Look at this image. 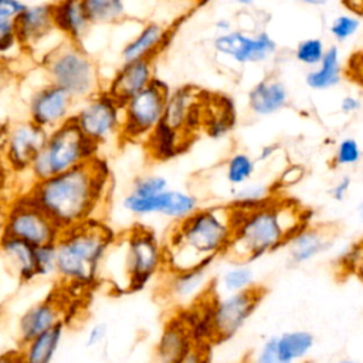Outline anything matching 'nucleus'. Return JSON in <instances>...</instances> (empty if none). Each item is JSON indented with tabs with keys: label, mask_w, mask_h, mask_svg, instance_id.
I'll list each match as a JSON object with an SVG mask.
<instances>
[{
	"label": "nucleus",
	"mask_w": 363,
	"mask_h": 363,
	"mask_svg": "<svg viewBox=\"0 0 363 363\" xmlns=\"http://www.w3.org/2000/svg\"><path fill=\"white\" fill-rule=\"evenodd\" d=\"M111 184L106 163L95 157L28 187V194L61 231L98 218Z\"/></svg>",
	"instance_id": "f257e3e1"
},
{
	"label": "nucleus",
	"mask_w": 363,
	"mask_h": 363,
	"mask_svg": "<svg viewBox=\"0 0 363 363\" xmlns=\"http://www.w3.org/2000/svg\"><path fill=\"white\" fill-rule=\"evenodd\" d=\"M233 216L234 233L224 255L242 264L285 245L298 230L309 224V213L299 203L277 196L250 211L233 207Z\"/></svg>",
	"instance_id": "f03ea898"
},
{
	"label": "nucleus",
	"mask_w": 363,
	"mask_h": 363,
	"mask_svg": "<svg viewBox=\"0 0 363 363\" xmlns=\"http://www.w3.org/2000/svg\"><path fill=\"white\" fill-rule=\"evenodd\" d=\"M234 233L233 207L213 206L197 208L189 217L176 221L164 247V269L186 271L208 268L225 254Z\"/></svg>",
	"instance_id": "7ed1b4c3"
},
{
	"label": "nucleus",
	"mask_w": 363,
	"mask_h": 363,
	"mask_svg": "<svg viewBox=\"0 0 363 363\" xmlns=\"http://www.w3.org/2000/svg\"><path fill=\"white\" fill-rule=\"evenodd\" d=\"M116 237L99 218L61 231L55 248V277L68 286H91Z\"/></svg>",
	"instance_id": "20e7f679"
},
{
	"label": "nucleus",
	"mask_w": 363,
	"mask_h": 363,
	"mask_svg": "<svg viewBox=\"0 0 363 363\" xmlns=\"http://www.w3.org/2000/svg\"><path fill=\"white\" fill-rule=\"evenodd\" d=\"M98 145L88 139L69 118L48 132L43 149L33 160L28 174L33 183L67 172L98 157Z\"/></svg>",
	"instance_id": "39448f33"
},
{
	"label": "nucleus",
	"mask_w": 363,
	"mask_h": 363,
	"mask_svg": "<svg viewBox=\"0 0 363 363\" xmlns=\"http://www.w3.org/2000/svg\"><path fill=\"white\" fill-rule=\"evenodd\" d=\"M122 251V292L143 289L153 277L164 269V247L157 235L142 225L129 230L119 244Z\"/></svg>",
	"instance_id": "423d86ee"
},
{
	"label": "nucleus",
	"mask_w": 363,
	"mask_h": 363,
	"mask_svg": "<svg viewBox=\"0 0 363 363\" xmlns=\"http://www.w3.org/2000/svg\"><path fill=\"white\" fill-rule=\"evenodd\" d=\"M44 69L50 82L75 98H91L98 94L99 79L94 60L77 43L57 45L44 57Z\"/></svg>",
	"instance_id": "0eeeda50"
},
{
	"label": "nucleus",
	"mask_w": 363,
	"mask_h": 363,
	"mask_svg": "<svg viewBox=\"0 0 363 363\" xmlns=\"http://www.w3.org/2000/svg\"><path fill=\"white\" fill-rule=\"evenodd\" d=\"M0 234L38 247L57 242L61 230L28 191H24L11 199L0 211Z\"/></svg>",
	"instance_id": "6e6552de"
},
{
	"label": "nucleus",
	"mask_w": 363,
	"mask_h": 363,
	"mask_svg": "<svg viewBox=\"0 0 363 363\" xmlns=\"http://www.w3.org/2000/svg\"><path fill=\"white\" fill-rule=\"evenodd\" d=\"M170 92L167 82L153 77L146 88L123 102L119 138L129 142L145 140L160 123Z\"/></svg>",
	"instance_id": "1a4fd4ad"
},
{
	"label": "nucleus",
	"mask_w": 363,
	"mask_h": 363,
	"mask_svg": "<svg viewBox=\"0 0 363 363\" xmlns=\"http://www.w3.org/2000/svg\"><path fill=\"white\" fill-rule=\"evenodd\" d=\"M265 296V288L252 285L244 291L224 294L211 301V325L214 342L233 337L254 313Z\"/></svg>",
	"instance_id": "9d476101"
},
{
	"label": "nucleus",
	"mask_w": 363,
	"mask_h": 363,
	"mask_svg": "<svg viewBox=\"0 0 363 363\" xmlns=\"http://www.w3.org/2000/svg\"><path fill=\"white\" fill-rule=\"evenodd\" d=\"M48 130L28 121L9 123L0 132V145L6 169L13 173H28V169L43 149Z\"/></svg>",
	"instance_id": "9b49d317"
},
{
	"label": "nucleus",
	"mask_w": 363,
	"mask_h": 363,
	"mask_svg": "<svg viewBox=\"0 0 363 363\" xmlns=\"http://www.w3.org/2000/svg\"><path fill=\"white\" fill-rule=\"evenodd\" d=\"M71 118L81 132L99 146L113 136H121L122 104L106 92H98Z\"/></svg>",
	"instance_id": "f8f14e48"
},
{
	"label": "nucleus",
	"mask_w": 363,
	"mask_h": 363,
	"mask_svg": "<svg viewBox=\"0 0 363 363\" xmlns=\"http://www.w3.org/2000/svg\"><path fill=\"white\" fill-rule=\"evenodd\" d=\"M214 50L238 64H258L269 60L277 52L275 40L267 33L259 31L254 35L241 30H230L218 34L213 40Z\"/></svg>",
	"instance_id": "ddd939ff"
},
{
	"label": "nucleus",
	"mask_w": 363,
	"mask_h": 363,
	"mask_svg": "<svg viewBox=\"0 0 363 363\" xmlns=\"http://www.w3.org/2000/svg\"><path fill=\"white\" fill-rule=\"evenodd\" d=\"M72 102L74 96L69 92L50 82L31 96L28 105L30 121L50 132L72 116L69 115Z\"/></svg>",
	"instance_id": "4468645a"
},
{
	"label": "nucleus",
	"mask_w": 363,
	"mask_h": 363,
	"mask_svg": "<svg viewBox=\"0 0 363 363\" xmlns=\"http://www.w3.org/2000/svg\"><path fill=\"white\" fill-rule=\"evenodd\" d=\"M194 346L189 328L176 312L163 325L153 349L152 363H180Z\"/></svg>",
	"instance_id": "2eb2a0df"
},
{
	"label": "nucleus",
	"mask_w": 363,
	"mask_h": 363,
	"mask_svg": "<svg viewBox=\"0 0 363 363\" xmlns=\"http://www.w3.org/2000/svg\"><path fill=\"white\" fill-rule=\"evenodd\" d=\"M153 60L140 58L133 61H125V64L116 71L105 91L119 104L126 102L130 96L146 88L153 78Z\"/></svg>",
	"instance_id": "dca6fc26"
},
{
	"label": "nucleus",
	"mask_w": 363,
	"mask_h": 363,
	"mask_svg": "<svg viewBox=\"0 0 363 363\" xmlns=\"http://www.w3.org/2000/svg\"><path fill=\"white\" fill-rule=\"evenodd\" d=\"M64 308L57 298H45L27 308L18 319V345L64 322Z\"/></svg>",
	"instance_id": "f3484780"
},
{
	"label": "nucleus",
	"mask_w": 363,
	"mask_h": 363,
	"mask_svg": "<svg viewBox=\"0 0 363 363\" xmlns=\"http://www.w3.org/2000/svg\"><path fill=\"white\" fill-rule=\"evenodd\" d=\"M333 242V233L322 225L306 224L286 242L291 265H302L326 252Z\"/></svg>",
	"instance_id": "a211bd4d"
},
{
	"label": "nucleus",
	"mask_w": 363,
	"mask_h": 363,
	"mask_svg": "<svg viewBox=\"0 0 363 363\" xmlns=\"http://www.w3.org/2000/svg\"><path fill=\"white\" fill-rule=\"evenodd\" d=\"M289 92L278 77H267L248 91V108L254 115L268 116L288 105Z\"/></svg>",
	"instance_id": "6ab92c4d"
},
{
	"label": "nucleus",
	"mask_w": 363,
	"mask_h": 363,
	"mask_svg": "<svg viewBox=\"0 0 363 363\" xmlns=\"http://www.w3.org/2000/svg\"><path fill=\"white\" fill-rule=\"evenodd\" d=\"M17 43L31 45L44 38L54 27L51 4L27 6L14 18Z\"/></svg>",
	"instance_id": "aec40b11"
},
{
	"label": "nucleus",
	"mask_w": 363,
	"mask_h": 363,
	"mask_svg": "<svg viewBox=\"0 0 363 363\" xmlns=\"http://www.w3.org/2000/svg\"><path fill=\"white\" fill-rule=\"evenodd\" d=\"M34 245L10 235L0 234V257L11 274L21 282L37 279Z\"/></svg>",
	"instance_id": "412c9836"
},
{
	"label": "nucleus",
	"mask_w": 363,
	"mask_h": 363,
	"mask_svg": "<svg viewBox=\"0 0 363 363\" xmlns=\"http://www.w3.org/2000/svg\"><path fill=\"white\" fill-rule=\"evenodd\" d=\"M54 27L72 43L81 44L91 21L82 0H58L51 4Z\"/></svg>",
	"instance_id": "4be33fe9"
},
{
	"label": "nucleus",
	"mask_w": 363,
	"mask_h": 363,
	"mask_svg": "<svg viewBox=\"0 0 363 363\" xmlns=\"http://www.w3.org/2000/svg\"><path fill=\"white\" fill-rule=\"evenodd\" d=\"M207 269L193 268L186 271H167L163 294L173 302L196 301L207 289Z\"/></svg>",
	"instance_id": "5701e85b"
},
{
	"label": "nucleus",
	"mask_w": 363,
	"mask_h": 363,
	"mask_svg": "<svg viewBox=\"0 0 363 363\" xmlns=\"http://www.w3.org/2000/svg\"><path fill=\"white\" fill-rule=\"evenodd\" d=\"M172 31L159 24V23H147L143 28L138 33L135 38H132L123 48H122V58L123 61H133L140 58H152L166 47Z\"/></svg>",
	"instance_id": "b1692460"
},
{
	"label": "nucleus",
	"mask_w": 363,
	"mask_h": 363,
	"mask_svg": "<svg viewBox=\"0 0 363 363\" xmlns=\"http://www.w3.org/2000/svg\"><path fill=\"white\" fill-rule=\"evenodd\" d=\"M64 330L65 323L61 322L31 340L20 345L18 352L23 363H51L64 337Z\"/></svg>",
	"instance_id": "393cba45"
},
{
	"label": "nucleus",
	"mask_w": 363,
	"mask_h": 363,
	"mask_svg": "<svg viewBox=\"0 0 363 363\" xmlns=\"http://www.w3.org/2000/svg\"><path fill=\"white\" fill-rule=\"evenodd\" d=\"M343 68L337 45L326 48L320 62L305 75V84L313 91H326L340 84Z\"/></svg>",
	"instance_id": "a878e982"
},
{
	"label": "nucleus",
	"mask_w": 363,
	"mask_h": 363,
	"mask_svg": "<svg viewBox=\"0 0 363 363\" xmlns=\"http://www.w3.org/2000/svg\"><path fill=\"white\" fill-rule=\"evenodd\" d=\"M145 142L146 150L152 159L169 160L182 153L187 147L189 139L160 122L147 135Z\"/></svg>",
	"instance_id": "bb28decb"
},
{
	"label": "nucleus",
	"mask_w": 363,
	"mask_h": 363,
	"mask_svg": "<svg viewBox=\"0 0 363 363\" xmlns=\"http://www.w3.org/2000/svg\"><path fill=\"white\" fill-rule=\"evenodd\" d=\"M203 104V99H201ZM235 122V109L231 99L203 104V128L211 138H221L230 132Z\"/></svg>",
	"instance_id": "cd10ccee"
},
{
	"label": "nucleus",
	"mask_w": 363,
	"mask_h": 363,
	"mask_svg": "<svg viewBox=\"0 0 363 363\" xmlns=\"http://www.w3.org/2000/svg\"><path fill=\"white\" fill-rule=\"evenodd\" d=\"M275 340L279 354L291 363L306 357L315 346V336L309 330L302 329L284 332L275 336Z\"/></svg>",
	"instance_id": "c85d7f7f"
},
{
	"label": "nucleus",
	"mask_w": 363,
	"mask_h": 363,
	"mask_svg": "<svg viewBox=\"0 0 363 363\" xmlns=\"http://www.w3.org/2000/svg\"><path fill=\"white\" fill-rule=\"evenodd\" d=\"M274 196V187L271 186L264 183H245L234 191L231 206L242 211H250L265 204Z\"/></svg>",
	"instance_id": "c756f323"
},
{
	"label": "nucleus",
	"mask_w": 363,
	"mask_h": 363,
	"mask_svg": "<svg viewBox=\"0 0 363 363\" xmlns=\"http://www.w3.org/2000/svg\"><path fill=\"white\" fill-rule=\"evenodd\" d=\"M199 208V199L182 190H166V207L162 216L180 221Z\"/></svg>",
	"instance_id": "7c9ffc66"
},
{
	"label": "nucleus",
	"mask_w": 363,
	"mask_h": 363,
	"mask_svg": "<svg viewBox=\"0 0 363 363\" xmlns=\"http://www.w3.org/2000/svg\"><path fill=\"white\" fill-rule=\"evenodd\" d=\"M91 24L113 23L123 17V0H82Z\"/></svg>",
	"instance_id": "2f4dec72"
},
{
	"label": "nucleus",
	"mask_w": 363,
	"mask_h": 363,
	"mask_svg": "<svg viewBox=\"0 0 363 363\" xmlns=\"http://www.w3.org/2000/svg\"><path fill=\"white\" fill-rule=\"evenodd\" d=\"M255 160L244 152L231 155L225 163V180L231 186H242L248 183L255 173Z\"/></svg>",
	"instance_id": "473e14b6"
},
{
	"label": "nucleus",
	"mask_w": 363,
	"mask_h": 363,
	"mask_svg": "<svg viewBox=\"0 0 363 363\" xmlns=\"http://www.w3.org/2000/svg\"><path fill=\"white\" fill-rule=\"evenodd\" d=\"M122 206L126 211L138 217H146L153 214L162 216L166 207V190L156 196H149V197H140V196L128 193L122 200Z\"/></svg>",
	"instance_id": "72a5a7b5"
},
{
	"label": "nucleus",
	"mask_w": 363,
	"mask_h": 363,
	"mask_svg": "<svg viewBox=\"0 0 363 363\" xmlns=\"http://www.w3.org/2000/svg\"><path fill=\"white\" fill-rule=\"evenodd\" d=\"M252 285H254V272L248 265L242 262L228 268L220 277V286L225 294L244 291Z\"/></svg>",
	"instance_id": "f704fd0d"
},
{
	"label": "nucleus",
	"mask_w": 363,
	"mask_h": 363,
	"mask_svg": "<svg viewBox=\"0 0 363 363\" xmlns=\"http://www.w3.org/2000/svg\"><path fill=\"white\" fill-rule=\"evenodd\" d=\"M325 51H326V47L323 41L320 38L311 37L298 43L294 55H295V60L302 65L313 68L320 62Z\"/></svg>",
	"instance_id": "c9c22d12"
},
{
	"label": "nucleus",
	"mask_w": 363,
	"mask_h": 363,
	"mask_svg": "<svg viewBox=\"0 0 363 363\" xmlns=\"http://www.w3.org/2000/svg\"><path fill=\"white\" fill-rule=\"evenodd\" d=\"M362 155L363 153H362L360 145L354 138H343L335 149L332 163L336 167L354 166L360 162Z\"/></svg>",
	"instance_id": "e433bc0d"
},
{
	"label": "nucleus",
	"mask_w": 363,
	"mask_h": 363,
	"mask_svg": "<svg viewBox=\"0 0 363 363\" xmlns=\"http://www.w3.org/2000/svg\"><path fill=\"white\" fill-rule=\"evenodd\" d=\"M34 261H35L37 278L54 277L55 275V262H57L55 242L35 247L34 248Z\"/></svg>",
	"instance_id": "4c0bfd02"
},
{
	"label": "nucleus",
	"mask_w": 363,
	"mask_h": 363,
	"mask_svg": "<svg viewBox=\"0 0 363 363\" xmlns=\"http://www.w3.org/2000/svg\"><path fill=\"white\" fill-rule=\"evenodd\" d=\"M360 24V18L353 14H339L330 21L329 33L337 43H345L357 33Z\"/></svg>",
	"instance_id": "58836bf2"
},
{
	"label": "nucleus",
	"mask_w": 363,
	"mask_h": 363,
	"mask_svg": "<svg viewBox=\"0 0 363 363\" xmlns=\"http://www.w3.org/2000/svg\"><path fill=\"white\" fill-rule=\"evenodd\" d=\"M167 187H169V183L166 177L159 174H146V176H138L133 180L129 193L140 197H149L167 190Z\"/></svg>",
	"instance_id": "ea45409f"
},
{
	"label": "nucleus",
	"mask_w": 363,
	"mask_h": 363,
	"mask_svg": "<svg viewBox=\"0 0 363 363\" xmlns=\"http://www.w3.org/2000/svg\"><path fill=\"white\" fill-rule=\"evenodd\" d=\"M255 363H291V362L285 360L279 354V352L277 349L275 337H269L259 347V350L255 356Z\"/></svg>",
	"instance_id": "a19ab883"
},
{
	"label": "nucleus",
	"mask_w": 363,
	"mask_h": 363,
	"mask_svg": "<svg viewBox=\"0 0 363 363\" xmlns=\"http://www.w3.org/2000/svg\"><path fill=\"white\" fill-rule=\"evenodd\" d=\"M17 43L13 18L0 21V52L9 51Z\"/></svg>",
	"instance_id": "79ce46f5"
},
{
	"label": "nucleus",
	"mask_w": 363,
	"mask_h": 363,
	"mask_svg": "<svg viewBox=\"0 0 363 363\" xmlns=\"http://www.w3.org/2000/svg\"><path fill=\"white\" fill-rule=\"evenodd\" d=\"M303 174H305V169L301 164H291L277 179V186H281V187L294 186L299 180H302Z\"/></svg>",
	"instance_id": "37998d69"
},
{
	"label": "nucleus",
	"mask_w": 363,
	"mask_h": 363,
	"mask_svg": "<svg viewBox=\"0 0 363 363\" xmlns=\"http://www.w3.org/2000/svg\"><path fill=\"white\" fill-rule=\"evenodd\" d=\"M27 6L20 0H0V21L11 20Z\"/></svg>",
	"instance_id": "c03bdc74"
},
{
	"label": "nucleus",
	"mask_w": 363,
	"mask_h": 363,
	"mask_svg": "<svg viewBox=\"0 0 363 363\" xmlns=\"http://www.w3.org/2000/svg\"><path fill=\"white\" fill-rule=\"evenodd\" d=\"M210 345H196L180 363H210Z\"/></svg>",
	"instance_id": "a18cd8bd"
},
{
	"label": "nucleus",
	"mask_w": 363,
	"mask_h": 363,
	"mask_svg": "<svg viewBox=\"0 0 363 363\" xmlns=\"http://www.w3.org/2000/svg\"><path fill=\"white\" fill-rule=\"evenodd\" d=\"M352 186V179L350 176H342L332 187H330V196L336 201H343L345 197L347 196L349 190Z\"/></svg>",
	"instance_id": "49530a36"
},
{
	"label": "nucleus",
	"mask_w": 363,
	"mask_h": 363,
	"mask_svg": "<svg viewBox=\"0 0 363 363\" xmlns=\"http://www.w3.org/2000/svg\"><path fill=\"white\" fill-rule=\"evenodd\" d=\"M106 325L99 322V323H95L86 333V339H85V345L92 347V346H96L99 345L101 342H104L105 336H106Z\"/></svg>",
	"instance_id": "de8ad7c7"
},
{
	"label": "nucleus",
	"mask_w": 363,
	"mask_h": 363,
	"mask_svg": "<svg viewBox=\"0 0 363 363\" xmlns=\"http://www.w3.org/2000/svg\"><path fill=\"white\" fill-rule=\"evenodd\" d=\"M360 108H362L360 99L353 95H346L340 99V111L345 115H352V113L357 112Z\"/></svg>",
	"instance_id": "09e8293b"
},
{
	"label": "nucleus",
	"mask_w": 363,
	"mask_h": 363,
	"mask_svg": "<svg viewBox=\"0 0 363 363\" xmlns=\"http://www.w3.org/2000/svg\"><path fill=\"white\" fill-rule=\"evenodd\" d=\"M362 69H363V50L359 51L357 54L352 55V58L349 60L347 72H349V75H353Z\"/></svg>",
	"instance_id": "8fccbe9b"
},
{
	"label": "nucleus",
	"mask_w": 363,
	"mask_h": 363,
	"mask_svg": "<svg viewBox=\"0 0 363 363\" xmlns=\"http://www.w3.org/2000/svg\"><path fill=\"white\" fill-rule=\"evenodd\" d=\"M0 363H23L18 349L1 353L0 354Z\"/></svg>",
	"instance_id": "3c124183"
},
{
	"label": "nucleus",
	"mask_w": 363,
	"mask_h": 363,
	"mask_svg": "<svg viewBox=\"0 0 363 363\" xmlns=\"http://www.w3.org/2000/svg\"><path fill=\"white\" fill-rule=\"evenodd\" d=\"M214 27H216V30L218 31V34L228 33L230 30H233V28H231V23H230V20H227V18H220V20H217V21L214 23Z\"/></svg>",
	"instance_id": "603ef678"
},
{
	"label": "nucleus",
	"mask_w": 363,
	"mask_h": 363,
	"mask_svg": "<svg viewBox=\"0 0 363 363\" xmlns=\"http://www.w3.org/2000/svg\"><path fill=\"white\" fill-rule=\"evenodd\" d=\"M275 152V146H265L261 153H259V160H265V159H269Z\"/></svg>",
	"instance_id": "864d4df0"
},
{
	"label": "nucleus",
	"mask_w": 363,
	"mask_h": 363,
	"mask_svg": "<svg viewBox=\"0 0 363 363\" xmlns=\"http://www.w3.org/2000/svg\"><path fill=\"white\" fill-rule=\"evenodd\" d=\"M294 1H298V3H302V4H308V6H323L326 4L329 0H294Z\"/></svg>",
	"instance_id": "5fc2aeb1"
},
{
	"label": "nucleus",
	"mask_w": 363,
	"mask_h": 363,
	"mask_svg": "<svg viewBox=\"0 0 363 363\" xmlns=\"http://www.w3.org/2000/svg\"><path fill=\"white\" fill-rule=\"evenodd\" d=\"M6 164H4V160H3V153H1V145H0V186H1V179L4 176V172H6Z\"/></svg>",
	"instance_id": "6e6d98bb"
},
{
	"label": "nucleus",
	"mask_w": 363,
	"mask_h": 363,
	"mask_svg": "<svg viewBox=\"0 0 363 363\" xmlns=\"http://www.w3.org/2000/svg\"><path fill=\"white\" fill-rule=\"evenodd\" d=\"M350 77L363 88V69L359 71V72H356V74H353V75H350Z\"/></svg>",
	"instance_id": "4d7b16f0"
},
{
	"label": "nucleus",
	"mask_w": 363,
	"mask_h": 363,
	"mask_svg": "<svg viewBox=\"0 0 363 363\" xmlns=\"http://www.w3.org/2000/svg\"><path fill=\"white\" fill-rule=\"evenodd\" d=\"M237 1V4H240V6H242V7H250V6H252L257 0H235Z\"/></svg>",
	"instance_id": "13d9d810"
},
{
	"label": "nucleus",
	"mask_w": 363,
	"mask_h": 363,
	"mask_svg": "<svg viewBox=\"0 0 363 363\" xmlns=\"http://www.w3.org/2000/svg\"><path fill=\"white\" fill-rule=\"evenodd\" d=\"M356 210H357V217H359L360 221L363 223V199H362L360 203L357 204V208H356Z\"/></svg>",
	"instance_id": "bf43d9fd"
},
{
	"label": "nucleus",
	"mask_w": 363,
	"mask_h": 363,
	"mask_svg": "<svg viewBox=\"0 0 363 363\" xmlns=\"http://www.w3.org/2000/svg\"><path fill=\"white\" fill-rule=\"evenodd\" d=\"M337 363H360V362L353 360V359H349V357H345V359H340Z\"/></svg>",
	"instance_id": "052dcab7"
},
{
	"label": "nucleus",
	"mask_w": 363,
	"mask_h": 363,
	"mask_svg": "<svg viewBox=\"0 0 363 363\" xmlns=\"http://www.w3.org/2000/svg\"><path fill=\"white\" fill-rule=\"evenodd\" d=\"M0 211H1V210H0Z\"/></svg>",
	"instance_id": "680f3d73"
}]
</instances>
